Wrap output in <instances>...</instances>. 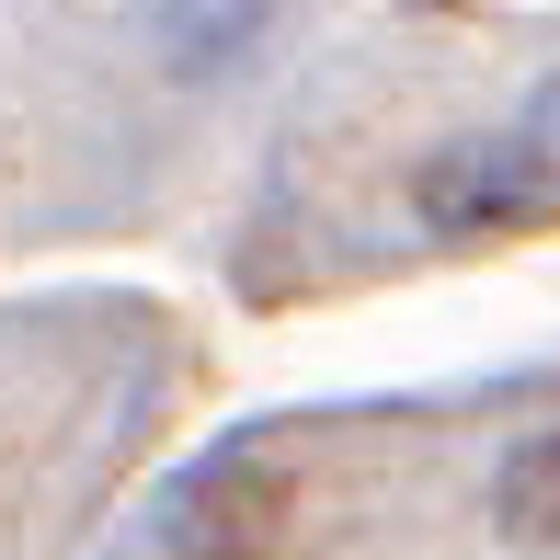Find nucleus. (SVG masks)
I'll return each mask as SVG.
<instances>
[{"label":"nucleus","mask_w":560,"mask_h":560,"mask_svg":"<svg viewBox=\"0 0 560 560\" xmlns=\"http://www.w3.org/2000/svg\"><path fill=\"white\" fill-rule=\"evenodd\" d=\"M149 526L172 560H264L287 538V469L252 446H207L149 492Z\"/></svg>","instance_id":"f257e3e1"},{"label":"nucleus","mask_w":560,"mask_h":560,"mask_svg":"<svg viewBox=\"0 0 560 560\" xmlns=\"http://www.w3.org/2000/svg\"><path fill=\"white\" fill-rule=\"evenodd\" d=\"M549 138H457L412 172V218L446 241H503V229L549 218Z\"/></svg>","instance_id":"f03ea898"},{"label":"nucleus","mask_w":560,"mask_h":560,"mask_svg":"<svg viewBox=\"0 0 560 560\" xmlns=\"http://www.w3.org/2000/svg\"><path fill=\"white\" fill-rule=\"evenodd\" d=\"M492 515H503V538H515V549H549V515H560V446H549V423L503 446V492H492Z\"/></svg>","instance_id":"7ed1b4c3"}]
</instances>
